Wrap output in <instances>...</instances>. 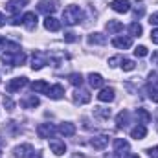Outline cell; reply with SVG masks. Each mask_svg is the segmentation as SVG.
Instances as JSON below:
<instances>
[{
	"mask_svg": "<svg viewBox=\"0 0 158 158\" xmlns=\"http://www.w3.org/2000/svg\"><path fill=\"white\" fill-rule=\"evenodd\" d=\"M81 19H83V9L79 7V6H66L64 7V11H63V20H64V24H68V26H76L81 22Z\"/></svg>",
	"mask_w": 158,
	"mask_h": 158,
	"instance_id": "obj_1",
	"label": "cell"
},
{
	"mask_svg": "<svg viewBox=\"0 0 158 158\" xmlns=\"http://www.w3.org/2000/svg\"><path fill=\"white\" fill-rule=\"evenodd\" d=\"M2 61H4L6 64L22 66L24 61H26V53L20 52V50H9V52H4V53H2Z\"/></svg>",
	"mask_w": 158,
	"mask_h": 158,
	"instance_id": "obj_2",
	"label": "cell"
},
{
	"mask_svg": "<svg viewBox=\"0 0 158 158\" xmlns=\"http://www.w3.org/2000/svg\"><path fill=\"white\" fill-rule=\"evenodd\" d=\"M26 85H28V77H15L6 85V90H7L9 94H15V92H19L20 88H24Z\"/></svg>",
	"mask_w": 158,
	"mask_h": 158,
	"instance_id": "obj_3",
	"label": "cell"
},
{
	"mask_svg": "<svg viewBox=\"0 0 158 158\" xmlns=\"http://www.w3.org/2000/svg\"><path fill=\"white\" fill-rule=\"evenodd\" d=\"M33 155H35V149L30 143H22V145L15 147V156L17 158H33Z\"/></svg>",
	"mask_w": 158,
	"mask_h": 158,
	"instance_id": "obj_4",
	"label": "cell"
},
{
	"mask_svg": "<svg viewBox=\"0 0 158 158\" xmlns=\"http://www.w3.org/2000/svg\"><path fill=\"white\" fill-rule=\"evenodd\" d=\"M28 2H30V0H9V2L6 4V11L11 13V15H17V13H20V9H22Z\"/></svg>",
	"mask_w": 158,
	"mask_h": 158,
	"instance_id": "obj_5",
	"label": "cell"
},
{
	"mask_svg": "<svg viewBox=\"0 0 158 158\" xmlns=\"http://www.w3.org/2000/svg\"><path fill=\"white\" fill-rule=\"evenodd\" d=\"M44 64H48V57H46V53H42V52H35L33 57H31V68H33V70H40Z\"/></svg>",
	"mask_w": 158,
	"mask_h": 158,
	"instance_id": "obj_6",
	"label": "cell"
},
{
	"mask_svg": "<svg viewBox=\"0 0 158 158\" xmlns=\"http://www.w3.org/2000/svg\"><path fill=\"white\" fill-rule=\"evenodd\" d=\"M22 24L26 26V30L33 31V30L37 28V15H35L33 11H28V13H24V15H22Z\"/></svg>",
	"mask_w": 158,
	"mask_h": 158,
	"instance_id": "obj_7",
	"label": "cell"
},
{
	"mask_svg": "<svg viewBox=\"0 0 158 158\" xmlns=\"http://www.w3.org/2000/svg\"><path fill=\"white\" fill-rule=\"evenodd\" d=\"M55 127L52 125V123H40L39 127H37V134H39V138H52L53 134H55Z\"/></svg>",
	"mask_w": 158,
	"mask_h": 158,
	"instance_id": "obj_8",
	"label": "cell"
},
{
	"mask_svg": "<svg viewBox=\"0 0 158 158\" xmlns=\"http://www.w3.org/2000/svg\"><path fill=\"white\" fill-rule=\"evenodd\" d=\"M90 99H92L90 92H88V90H83L81 86H79L77 90H76V94H74V103H77V105H85V103H88Z\"/></svg>",
	"mask_w": 158,
	"mask_h": 158,
	"instance_id": "obj_9",
	"label": "cell"
},
{
	"mask_svg": "<svg viewBox=\"0 0 158 158\" xmlns=\"http://www.w3.org/2000/svg\"><path fill=\"white\" fill-rule=\"evenodd\" d=\"M114 98H116V90H114L112 86H107V88H103V90L98 94V99H99V101H103V103L114 101Z\"/></svg>",
	"mask_w": 158,
	"mask_h": 158,
	"instance_id": "obj_10",
	"label": "cell"
},
{
	"mask_svg": "<svg viewBox=\"0 0 158 158\" xmlns=\"http://www.w3.org/2000/svg\"><path fill=\"white\" fill-rule=\"evenodd\" d=\"M110 7L116 11V13H127L131 9V2L129 0H112L110 2Z\"/></svg>",
	"mask_w": 158,
	"mask_h": 158,
	"instance_id": "obj_11",
	"label": "cell"
},
{
	"mask_svg": "<svg viewBox=\"0 0 158 158\" xmlns=\"http://www.w3.org/2000/svg\"><path fill=\"white\" fill-rule=\"evenodd\" d=\"M44 28H46L48 31H59V30H61V20H57L55 17L48 15V17L44 19Z\"/></svg>",
	"mask_w": 158,
	"mask_h": 158,
	"instance_id": "obj_12",
	"label": "cell"
},
{
	"mask_svg": "<svg viewBox=\"0 0 158 158\" xmlns=\"http://www.w3.org/2000/svg\"><path fill=\"white\" fill-rule=\"evenodd\" d=\"M46 96H48L50 99H61V98L64 96V88H63L61 85H53V86H50V88H48Z\"/></svg>",
	"mask_w": 158,
	"mask_h": 158,
	"instance_id": "obj_13",
	"label": "cell"
},
{
	"mask_svg": "<svg viewBox=\"0 0 158 158\" xmlns=\"http://www.w3.org/2000/svg\"><path fill=\"white\" fill-rule=\"evenodd\" d=\"M50 149H52V153L57 155V156H61V155L66 153V145H64V142H59V140H52V142H50Z\"/></svg>",
	"mask_w": 158,
	"mask_h": 158,
	"instance_id": "obj_14",
	"label": "cell"
},
{
	"mask_svg": "<svg viewBox=\"0 0 158 158\" xmlns=\"http://www.w3.org/2000/svg\"><path fill=\"white\" fill-rule=\"evenodd\" d=\"M145 136H147L145 125H136V127L131 131V138H134V140H143Z\"/></svg>",
	"mask_w": 158,
	"mask_h": 158,
	"instance_id": "obj_15",
	"label": "cell"
},
{
	"mask_svg": "<svg viewBox=\"0 0 158 158\" xmlns=\"http://www.w3.org/2000/svg\"><path fill=\"white\" fill-rule=\"evenodd\" d=\"M112 44L119 48V50H127V48H131V44H132V40L129 39V37H114L112 39Z\"/></svg>",
	"mask_w": 158,
	"mask_h": 158,
	"instance_id": "obj_16",
	"label": "cell"
},
{
	"mask_svg": "<svg viewBox=\"0 0 158 158\" xmlns=\"http://www.w3.org/2000/svg\"><path fill=\"white\" fill-rule=\"evenodd\" d=\"M57 131H59L61 134H64V136H74V134H76V125H74V123H61V125L57 127Z\"/></svg>",
	"mask_w": 158,
	"mask_h": 158,
	"instance_id": "obj_17",
	"label": "cell"
},
{
	"mask_svg": "<svg viewBox=\"0 0 158 158\" xmlns=\"http://www.w3.org/2000/svg\"><path fill=\"white\" fill-rule=\"evenodd\" d=\"M48 88H50V85L46 83V81H35V83H31V90L35 92V94H46L48 92Z\"/></svg>",
	"mask_w": 158,
	"mask_h": 158,
	"instance_id": "obj_18",
	"label": "cell"
},
{
	"mask_svg": "<svg viewBox=\"0 0 158 158\" xmlns=\"http://www.w3.org/2000/svg\"><path fill=\"white\" fill-rule=\"evenodd\" d=\"M129 149V142L123 140V138H116L114 140V153L116 155H123V151Z\"/></svg>",
	"mask_w": 158,
	"mask_h": 158,
	"instance_id": "obj_19",
	"label": "cell"
},
{
	"mask_svg": "<svg viewBox=\"0 0 158 158\" xmlns=\"http://www.w3.org/2000/svg\"><path fill=\"white\" fill-rule=\"evenodd\" d=\"M107 143H109V136H96V138H92V142H90V145H92L94 149H103Z\"/></svg>",
	"mask_w": 158,
	"mask_h": 158,
	"instance_id": "obj_20",
	"label": "cell"
},
{
	"mask_svg": "<svg viewBox=\"0 0 158 158\" xmlns=\"http://www.w3.org/2000/svg\"><path fill=\"white\" fill-rule=\"evenodd\" d=\"M121 30H123V24H121L119 20H109V22H107V31H109L110 35L119 33Z\"/></svg>",
	"mask_w": 158,
	"mask_h": 158,
	"instance_id": "obj_21",
	"label": "cell"
},
{
	"mask_svg": "<svg viewBox=\"0 0 158 158\" xmlns=\"http://www.w3.org/2000/svg\"><path fill=\"white\" fill-rule=\"evenodd\" d=\"M88 83H90L92 88H99V86H103L105 79L101 77L99 74H90V76H88Z\"/></svg>",
	"mask_w": 158,
	"mask_h": 158,
	"instance_id": "obj_22",
	"label": "cell"
},
{
	"mask_svg": "<svg viewBox=\"0 0 158 158\" xmlns=\"http://www.w3.org/2000/svg\"><path fill=\"white\" fill-rule=\"evenodd\" d=\"M88 44H107V37L103 33H90L88 35Z\"/></svg>",
	"mask_w": 158,
	"mask_h": 158,
	"instance_id": "obj_23",
	"label": "cell"
},
{
	"mask_svg": "<svg viewBox=\"0 0 158 158\" xmlns=\"http://www.w3.org/2000/svg\"><path fill=\"white\" fill-rule=\"evenodd\" d=\"M55 7H57V2H39L40 13H53Z\"/></svg>",
	"mask_w": 158,
	"mask_h": 158,
	"instance_id": "obj_24",
	"label": "cell"
},
{
	"mask_svg": "<svg viewBox=\"0 0 158 158\" xmlns=\"http://www.w3.org/2000/svg\"><path fill=\"white\" fill-rule=\"evenodd\" d=\"M136 118L140 119L138 123L145 125V123H149V121H151V114H149L145 109H136Z\"/></svg>",
	"mask_w": 158,
	"mask_h": 158,
	"instance_id": "obj_25",
	"label": "cell"
},
{
	"mask_svg": "<svg viewBox=\"0 0 158 158\" xmlns=\"http://www.w3.org/2000/svg\"><path fill=\"white\" fill-rule=\"evenodd\" d=\"M127 123H129V112L123 109L116 118V125H118V129H123V127H127Z\"/></svg>",
	"mask_w": 158,
	"mask_h": 158,
	"instance_id": "obj_26",
	"label": "cell"
},
{
	"mask_svg": "<svg viewBox=\"0 0 158 158\" xmlns=\"http://www.w3.org/2000/svg\"><path fill=\"white\" fill-rule=\"evenodd\" d=\"M22 107H24V109H35V107H39V98L28 96L26 99H22Z\"/></svg>",
	"mask_w": 158,
	"mask_h": 158,
	"instance_id": "obj_27",
	"label": "cell"
},
{
	"mask_svg": "<svg viewBox=\"0 0 158 158\" xmlns=\"http://www.w3.org/2000/svg\"><path fill=\"white\" fill-rule=\"evenodd\" d=\"M142 26L138 24V22H132L131 26H129V33H131V37H140L142 35Z\"/></svg>",
	"mask_w": 158,
	"mask_h": 158,
	"instance_id": "obj_28",
	"label": "cell"
},
{
	"mask_svg": "<svg viewBox=\"0 0 158 158\" xmlns=\"http://www.w3.org/2000/svg\"><path fill=\"white\" fill-rule=\"evenodd\" d=\"M68 79H70V83H72L76 88H79V86L83 85V76H81V74H70Z\"/></svg>",
	"mask_w": 158,
	"mask_h": 158,
	"instance_id": "obj_29",
	"label": "cell"
},
{
	"mask_svg": "<svg viewBox=\"0 0 158 158\" xmlns=\"http://www.w3.org/2000/svg\"><path fill=\"white\" fill-rule=\"evenodd\" d=\"M147 92H149V98H151L155 103H158V85H149Z\"/></svg>",
	"mask_w": 158,
	"mask_h": 158,
	"instance_id": "obj_30",
	"label": "cell"
},
{
	"mask_svg": "<svg viewBox=\"0 0 158 158\" xmlns=\"http://www.w3.org/2000/svg\"><path fill=\"white\" fill-rule=\"evenodd\" d=\"M94 114H96L98 118H103V119H107V118H110V109H101V107H98Z\"/></svg>",
	"mask_w": 158,
	"mask_h": 158,
	"instance_id": "obj_31",
	"label": "cell"
},
{
	"mask_svg": "<svg viewBox=\"0 0 158 158\" xmlns=\"http://www.w3.org/2000/svg\"><path fill=\"white\" fill-rule=\"evenodd\" d=\"M134 61H131V59H121V68L125 70V72H131V70H134Z\"/></svg>",
	"mask_w": 158,
	"mask_h": 158,
	"instance_id": "obj_32",
	"label": "cell"
},
{
	"mask_svg": "<svg viewBox=\"0 0 158 158\" xmlns=\"http://www.w3.org/2000/svg\"><path fill=\"white\" fill-rule=\"evenodd\" d=\"M134 55L136 57H145L147 55V48L145 46H136L134 48Z\"/></svg>",
	"mask_w": 158,
	"mask_h": 158,
	"instance_id": "obj_33",
	"label": "cell"
},
{
	"mask_svg": "<svg viewBox=\"0 0 158 158\" xmlns=\"http://www.w3.org/2000/svg\"><path fill=\"white\" fill-rule=\"evenodd\" d=\"M77 39H79V37L76 35V33H72V31H68V33H64V40H66V42H76Z\"/></svg>",
	"mask_w": 158,
	"mask_h": 158,
	"instance_id": "obj_34",
	"label": "cell"
},
{
	"mask_svg": "<svg viewBox=\"0 0 158 158\" xmlns=\"http://www.w3.org/2000/svg\"><path fill=\"white\" fill-rule=\"evenodd\" d=\"M147 155H149L151 158H158V145L151 147V149H147Z\"/></svg>",
	"mask_w": 158,
	"mask_h": 158,
	"instance_id": "obj_35",
	"label": "cell"
},
{
	"mask_svg": "<svg viewBox=\"0 0 158 158\" xmlns=\"http://www.w3.org/2000/svg\"><path fill=\"white\" fill-rule=\"evenodd\" d=\"M143 11H145V7H143V6H140V7H136V9H134V17H136V19H140V17L143 15Z\"/></svg>",
	"mask_w": 158,
	"mask_h": 158,
	"instance_id": "obj_36",
	"label": "cell"
},
{
	"mask_svg": "<svg viewBox=\"0 0 158 158\" xmlns=\"http://www.w3.org/2000/svg\"><path fill=\"white\" fill-rule=\"evenodd\" d=\"M4 105L7 107V110H13V107H15V103H13L9 98H4Z\"/></svg>",
	"mask_w": 158,
	"mask_h": 158,
	"instance_id": "obj_37",
	"label": "cell"
},
{
	"mask_svg": "<svg viewBox=\"0 0 158 158\" xmlns=\"http://www.w3.org/2000/svg\"><path fill=\"white\" fill-rule=\"evenodd\" d=\"M149 22H151V26H158V13L149 17Z\"/></svg>",
	"mask_w": 158,
	"mask_h": 158,
	"instance_id": "obj_38",
	"label": "cell"
},
{
	"mask_svg": "<svg viewBox=\"0 0 158 158\" xmlns=\"http://www.w3.org/2000/svg\"><path fill=\"white\" fill-rule=\"evenodd\" d=\"M151 40H153L155 44H158V28H156V30H153V31H151Z\"/></svg>",
	"mask_w": 158,
	"mask_h": 158,
	"instance_id": "obj_39",
	"label": "cell"
},
{
	"mask_svg": "<svg viewBox=\"0 0 158 158\" xmlns=\"http://www.w3.org/2000/svg\"><path fill=\"white\" fill-rule=\"evenodd\" d=\"M118 61H121V57H112V59L109 61V64H110V66H116V63H118Z\"/></svg>",
	"mask_w": 158,
	"mask_h": 158,
	"instance_id": "obj_40",
	"label": "cell"
},
{
	"mask_svg": "<svg viewBox=\"0 0 158 158\" xmlns=\"http://www.w3.org/2000/svg\"><path fill=\"white\" fill-rule=\"evenodd\" d=\"M151 61H153V64H156V63H158V52H155V53H153Z\"/></svg>",
	"mask_w": 158,
	"mask_h": 158,
	"instance_id": "obj_41",
	"label": "cell"
},
{
	"mask_svg": "<svg viewBox=\"0 0 158 158\" xmlns=\"http://www.w3.org/2000/svg\"><path fill=\"white\" fill-rule=\"evenodd\" d=\"M4 24H6V17H4V15H2V13H0V28H2V26H4Z\"/></svg>",
	"mask_w": 158,
	"mask_h": 158,
	"instance_id": "obj_42",
	"label": "cell"
},
{
	"mask_svg": "<svg viewBox=\"0 0 158 158\" xmlns=\"http://www.w3.org/2000/svg\"><path fill=\"white\" fill-rule=\"evenodd\" d=\"M123 158H140V156H138V155H132V153H127Z\"/></svg>",
	"mask_w": 158,
	"mask_h": 158,
	"instance_id": "obj_43",
	"label": "cell"
}]
</instances>
